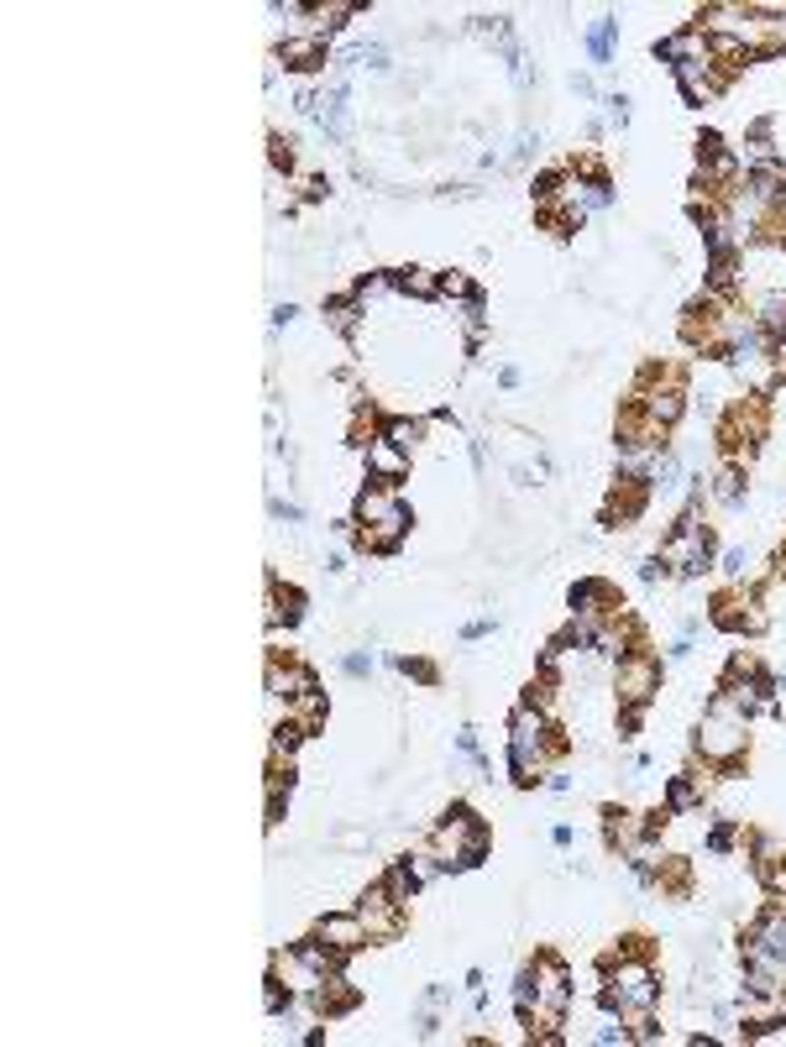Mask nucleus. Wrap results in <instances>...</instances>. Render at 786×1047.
<instances>
[{
  "instance_id": "1",
  "label": "nucleus",
  "mask_w": 786,
  "mask_h": 1047,
  "mask_svg": "<svg viewBox=\"0 0 786 1047\" xmlns=\"http://www.w3.org/2000/svg\"><path fill=\"white\" fill-rule=\"evenodd\" d=\"M441 865H478L483 859V828L472 822V812H456L452 822L435 833V854Z\"/></svg>"
},
{
  "instance_id": "2",
  "label": "nucleus",
  "mask_w": 786,
  "mask_h": 1047,
  "mask_svg": "<svg viewBox=\"0 0 786 1047\" xmlns=\"http://www.w3.org/2000/svg\"><path fill=\"white\" fill-rule=\"evenodd\" d=\"M697 749H702L708 759H728L734 749H745V718L734 713V702H719V707H713V718L702 723V733H697Z\"/></svg>"
},
{
  "instance_id": "3",
  "label": "nucleus",
  "mask_w": 786,
  "mask_h": 1047,
  "mask_svg": "<svg viewBox=\"0 0 786 1047\" xmlns=\"http://www.w3.org/2000/svg\"><path fill=\"white\" fill-rule=\"evenodd\" d=\"M650 1000H656V980L645 963H624L608 980V1006H619V1011H650Z\"/></svg>"
},
{
  "instance_id": "4",
  "label": "nucleus",
  "mask_w": 786,
  "mask_h": 1047,
  "mask_svg": "<svg viewBox=\"0 0 786 1047\" xmlns=\"http://www.w3.org/2000/svg\"><path fill=\"white\" fill-rule=\"evenodd\" d=\"M545 723H541V713H519L515 718V770H519V780H535L530 770H535V759H541V749H545Z\"/></svg>"
},
{
  "instance_id": "5",
  "label": "nucleus",
  "mask_w": 786,
  "mask_h": 1047,
  "mask_svg": "<svg viewBox=\"0 0 786 1047\" xmlns=\"http://www.w3.org/2000/svg\"><path fill=\"white\" fill-rule=\"evenodd\" d=\"M315 937H320L326 948H335V954H352L357 943H367V922L363 917H326V922L315 928Z\"/></svg>"
},
{
  "instance_id": "6",
  "label": "nucleus",
  "mask_w": 786,
  "mask_h": 1047,
  "mask_svg": "<svg viewBox=\"0 0 786 1047\" xmlns=\"http://www.w3.org/2000/svg\"><path fill=\"white\" fill-rule=\"evenodd\" d=\"M398 289H415V294H435V278L415 268V272H404V278H398Z\"/></svg>"
},
{
  "instance_id": "7",
  "label": "nucleus",
  "mask_w": 786,
  "mask_h": 1047,
  "mask_svg": "<svg viewBox=\"0 0 786 1047\" xmlns=\"http://www.w3.org/2000/svg\"><path fill=\"white\" fill-rule=\"evenodd\" d=\"M608 31H613V22H598V27H593V53H598V59H608Z\"/></svg>"
}]
</instances>
